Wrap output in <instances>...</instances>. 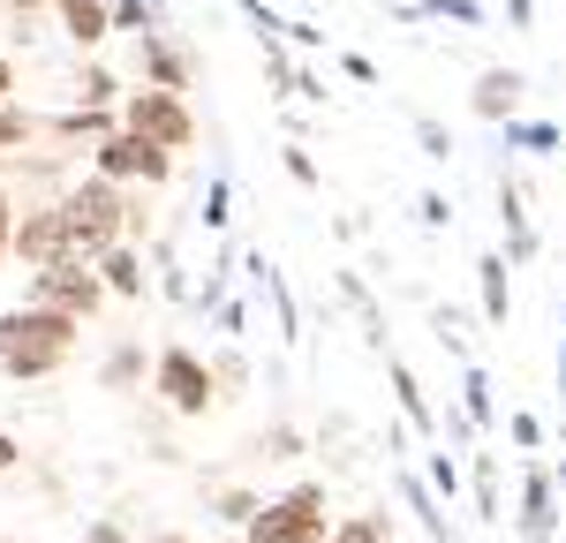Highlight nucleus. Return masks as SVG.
Wrapping results in <instances>:
<instances>
[{"mask_svg": "<svg viewBox=\"0 0 566 543\" xmlns=\"http://www.w3.org/2000/svg\"><path fill=\"white\" fill-rule=\"evenodd\" d=\"M69 355H76V317L39 310V302L0 310V370L8 377H53Z\"/></svg>", "mask_w": 566, "mask_h": 543, "instance_id": "obj_1", "label": "nucleus"}, {"mask_svg": "<svg viewBox=\"0 0 566 543\" xmlns=\"http://www.w3.org/2000/svg\"><path fill=\"white\" fill-rule=\"evenodd\" d=\"M61 212H69V234H76V257L98 265L106 249H122L129 242V204H122V181L91 174L84 189H69L61 196Z\"/></svg>", "mask_w": 566, "mask_h": 543, "instance_id": "obj_2", "label": "nucleus"}, {"mask_svg": "<svg viewBox=\"0 0 566 543\" xmlns=\"http://www.w3.org/2000/svg\"><path fill=\"white\" fill-rule=\"evenodd\" d=\"M122 129L151 136V143H167V151H189V143H197V121H189L181 91H159V84H144V91L122 98Z\"/></svg>", "mask_w": 566, "mask_h": 543, "instance_id": "obj_3", "label": "nucleus"}, {"mask_svg": "<svg viewBox=\"0 0 566 543\" xmlns=\"http://www.w3.org/2000/svg\"><path fill=\"white\" fill-rule=\"evenodd\" d=\"M325 536V483H295L280 505H258L250 543H310Z\"/></svg>", "mask_w": 566, "mask_h": 543, "instance_id": "obj_4", "label": "nucleus"}, {"mask_svg": "<svg viewBox=\"0 0 566 543\" xmlns=\"http://www.w3.org/2000/svg\"><path fill=\"white\" fill-rule=\"evenodd\" d=\"M98 295H106V279L84 265V257H69V265H45V272H31V302L39 310H61V317H76L84 324L91 310H98Z\"/></svg>", "mask_w": 566, "mask_h": 543, "instance_id": "obj_5", "label": "nucleus"}, {"mask_svg": "<svg viewBox=\"0 0 566 543\" xmlns=\"http://www.w3.org/2000/svg\"><path fill=\"white\" fill-rule=\"evenodd\" d=\"M98 174L106 181H167L175 174V151L136 129H114V136H98Z\"/></svg>", "mask_w": 566, "mask_h": 543, "instance_id": "obj_6", "label": "nucleus"}, {"mask_svg": "<svg viewBox=\"0 0 566 543\" xmlns=\"http://www.w3.org/2000/svg\"><path fill=\"white\" fill-rule=\"evenodd\" d=\"M8 249H15V257H23L31 272H45V265H69V257H76L69 212H61V204H45V212H23V220H15V242H8Z\"/></svg>", "mask_w": 566, "mask_h": 543, "instance_id": "obj_7", "label": "nucleus"}, {"mask_svg": "<svg viewBox=\"0 0 566 543\" xmlns=\"http://www.w3.org/2000/svg\"><path fill=\"white\" fill-rule=\"evenodd\" d=\"M151 385H159L167 407H181V415H205V407H212V370L189 355V348H167L159 370H151Z\"/></svg>", "mask_w": 566, "mask_h": 543, "instance_id": "obj_8", "label": "nucleus"}, {"mask_svg": "<svg viewBox=\"0 0 566 543\" xmlns=\"http://www.w3.org/2000/svg\"><path fill=\"white\" fill-rule=\"evenodd\" d=\"M552 529H559L552 476H544V468H528V483H522V543H552Z\"/></svg>", "mask_w": 566, "mask_h": 543, "instance_id": "obj_9", "label": "nucleus"}, {"mask_svg": "<svg viewBox=\"0 0 566 543\" xmlns=\"http://www.w3.org/2000/svg\"><path fill=\"white\" fill-rule=\"evenodd\" d=\"M144 84L189 91V61H181V45L167 39V31H144Z\"/></svg>", "mask_w": 566, "mask_h": 543, "instance_id": "obj_10", "label": "nucleus"}, {"mask_svg": "<svg viewBox=\"0 0 566 543\" xmlns=\"http://www.w3.org/2000/svg\"><path fill=\"white\" fill-rule=\"evenodd\" d=\"M61 23H69L76 45H98L106 31H114V8H106V0H61Z\"/></svg>", "mask_w": 566, "mask_h": 543, "instance_id": "obj_11", "label": "nucleus"}, {"mask_svg": "<svg viewBox=\"0 0 566 543\" xmlns=\"http://www.w3.org/2000/svg\"><path fill=\"white\" fill-rule=\"evenodd\" d=\"M514 106H522V76H514V68H491V76L476 84V114L483 121H506Z\"/></svg>", "mask_w": 566, "mask_h": 543, "instance_id": "obj_12", "label": "nucleus"}, {"mask_svg": "<svg viewBox=\"0 0 566 543\" xmlns=\"http://www.w3.org/2000/svg\"><path fill=\"white\" fill-rule=\"evenodd\" d=\"M98 279H106L114 295H144V257L122 242V249H106V257H98Z\"/></svg>", "mask_w": 566, "mask_h": 543, "instance_id": "obj_13", "label": "nucleus"}, {"mask_svg": "<svg viewBox=\"0 0 566 543\" xmlns=\"http://www.w3.org/2000/svg\"><path fill=\"white\" fill-rule=\"evenodd\" d=\"M499 220H506V234H514V257H536V234H528V220H522L514 181H499Z\"/></svg>", "mask_w": 566, "mask_h": 543, "instance_id": "obj_14", "label": "nucleus"}, {"mask_svg": "<svg viewBox=\"0 0 566 543\" xmlns=\"http://www.w3.org/2000/svg\"><path fill=\"white\" fill-rule=\"evenodd\" d=\"M483 317H506V257H483Z\"/></svg>", "mask_w": 566, "mask_h": 543, "instance_id": "obj_15", "label": "nucleus"}, {"mask_svg": "<svg viewBox=\"0 0 566 543\" xmlns=\"http://www.w3.org/2000/svg\"><path fill=\"white\" fill-rule=\"evenodd\" d=\"M151 15H159V0H122V8H114V31H136V39H144V31H159Z\"/></svg>", "mask_w": 566, "mask_h": 543, "instance_id": "obj_16", "label": "nucleus"}, {"mask_svg": "<svg viewBox=\"0 0 566 543\" xmlns=\"http://www.w3.org/2000/svg\"><path fill=\"white\" fill-rule=\"evenodd\" d=\"M392 385H400V407H408V423H416V430H431V407H423V393H416V377H408L400 362H392Z\"/></svg>", "mask_w": 566, "mask_h": 543, "instance_id": "obj_17", "label": "nucleus"}, {"mask_svg": "<svg viewBox=\"0 0 566 543\" xmlns=\"http://www.w3.org/2000/svg\"><path fill=\"white\" fill-rule=\"evenodd\" d=\"M333 543H386V521H378V513H355V521H348Z\"/></svg>", "mask_w": 566, "mask_h": 543, "instance_id": "obj_18", "label": "nucleus"}, {"mask_svg": "<svg viewBox=\"0 0 566 543\" xmlns=\"http://www.w3.org/2000/svg\"><path fill=\"white\" fill-rule=\"evenodd\" d=\"M469 423H491V377L469 370Z\"/></svg>", "mask_w": 566, "mask_h": 543, "instance_id": "obj_19", "label": "nucleus"}, {"mask_svg": "<svg viewBox=\"0 0 566 543\" xmlns=\"http://www.w3.org/2000/svg\"><path fill=\"white\" fill-rule=\"evenodd\" d=\"M219 513H227L234 529H250V521H258V498H250V491H227V498H219Z\"/></svg>", "mask_w": 566, "mask_h": 543, "instance_id": "obj_20", "label": "nucleus"}, {"mask_svg": "<svg viewBox=\"0 0 566 543\" xmlns=\"http://www.w3.org/2000/svg\"><path fill=\"white\" fill-rule=\"evenodd\" d=\"M506 143H522V151H552V143H559V129H522V121H514V129H506Z\"/></svg>", "mask_w": 566, "mask_h": 543, "instance_id": "obj_21", "label": "nucleus"}, {"mask_svg": "<svg viewBox=\"0 0 566 543\" xmlns=\"http://www.w3.org/2000/svg\"><path fill=\"white\" fill-rule=\"evenodd\" d=\"M136 370H144V355H136V348H122V355L106 362V385H129Z\"/></svg>", "mask_w": 566, "mask_h": 543, "instance_id": "obj_22", "label": "nucleus"}, {"mask_svg": "<svg viewBox=\"0 0 566 543\" xmlns=\"http://www.w3.org/2000/svg\"><path fill=\"white\" fill-rule=\"evenodd\" d=\"M476 505H483V521H499V476L491 468H476Z\"/></svg>", "mask_w": 566, "mask_h": 543, "instance_id": "obj_23", "label": "nucleus"}, {"mask_svg": "<svg viewBox=\"0 0 566 543\" xmlns=\"http://www.w3.org/2000/svg\"><path fill=\"white\" fill-rule=\"evenodd\" d=\"M114 98V76L106 68H84V106H106Z\"/></svg>", "mask_w": 566, "mask_h": 543, "instance_id": "obj_24", "label": "nucleus"}, {"mask_svg": "<svg viewBox=\"0 0 566 543\" xmlns=\"http://www.w3.org/2000/svg\"><path fill=\"white\" fill-rule=\"evenodd\" d=\"M287 174H295V181H317V159H310L303 143H287Z\"/></svg>", "mask_w": 566, "mask_h": 543, "instance_id": "obj_25", "label": "nucleus"}, {"mask_svg": "<svg viewBox=\"0 0 566 543\" xmlns=\"http://www.w3.org/2000/svg\"><path fill=\"white\" fill-rule=\"evenodd\" d=\"M416 136H423V151H431V159H446V151H453V143H446V129H438V121H416Z\"/></svg>", "mask_w": 566, "mask_h": 543, "instance_id": "obj_26", "label": "nucleus"}, {"mask_svg": "<svg viewBox=\"0 0 566 543\" xmlns=\"http://www.w3.org/2000/svg\"><path fill=\"white\" fill-rule=\"evenodd\" d=\"M84 543H129V536H122V521H91Z\"/></svg>", "mask_w": 566, "mask_h": 543, "instance_id": "obj_27", "label": "nucleus"}, {"mask_svg": "<svg viewBox=\"0 0 566 543\" xmlns=\"http://www.w3.org/2000/svg\"><path fill=\"white\" fill-rule=\"evenodd\" d=\"M8 242H15V204H8V189H0V257H8Z\"/></svg>", "mask_w": 566, "mask_h": 543, "instance_id": "obj_28", "label": "nucleus"}, {"mask_svg": "<svg viewBox=\"0 0 566 543\" xmlns=\"http://www.w3.org/2000/svg\"><path fill=\"white\" fill-rule=\"evenodd\" d=\"M15 460H23V446H15V438L0 430V468H15Z\"/></svg>", "mask_w": 566, "mask_h": 543, "instance_id": "obj_29", "label": "nucleus"}, {"mask_svg": "<svg viewBox=\"0 0 566 543\" xmlns=\"http://www.w3.org/2000/svg\"><path fill=\"white\" fill-rule=\"evenodd\" d=\"M8 91H15V68H8V53H0V98H8Z\"/></svg>", "mask_w": 566, "mask_h": 543, "instance_id": "obj_30", "label": "nucleus"}, {"mask_svg": "<svg viewBox=\"0 0 566 543\" xmlns=\"http://www.w3.org/2000/svg\"><path fill=\"white\" fill-rule=\"evenodd\" d=\"M8 8H23V15H31V8H45V0H8Z\"/></svg>", "mask_w": 566, "mask_h": 543, "instance_id": "obj_31", "label": "nucleus"}, {"mask_svg": "<svg viewBox=\"0 0 566 543\" xmlns=\"http://www.w3.org/2000/svg\"><path fill=\"white\" fill-rule=\"evenodd\" d=\"M151 543H197V536H151Z\"/></svg>", "mask_w": 566, "mask_h": 543, "instance_id": "obj_32", "label": "nucleus"}, {"mask_svg": "<svg viewBox=\"0 0 566 543\" xmlns=\"http://www.w3.org/2000/svg\"><path fill=\"white\" fill-rule=\"evenodd\" d=\"M310 543H325V536H310Z\"/></svg>", "mask_w": 566, "mask_h": 543, "instance_id": "obj_33", "label": "nucleus"}]
</instances>
